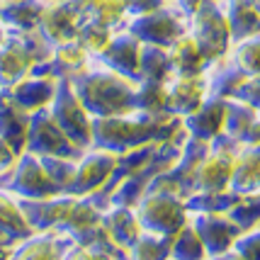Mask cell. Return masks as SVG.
<instances>
[{
  "label": "cell",
  "mask_w": 260,
  "mask_h": 260,
  "mask_svg": "<svg viewBox=\"0 0 260 260\" xmlns=\"http://www.w3.org/2000/svg\"><path fill=\"white\" fill-rule=\"evenodd\" d=\"M58 80L49 78V76H39V73H29L22 80H17L15 85L0 90L3 98H8L12 105H17L20 110H24L27 114H34L39 110H46L54 95H56Z\"/></svg>",
  "instance_id": "4"
},
{
  "label": "cell",
  "mask_w": 260,
  "mask_h": 260,
  "mask_svg": "<svg viewBox=\"0 0 260 260\" xmlns=\"http://www.w3.org/2000/svg\"><path fill=\"white\" fill-rule=\"evenodd\" d=\"M58 241L61 238L49 231H42L39 236L29 234L27 238H22V243L15 248V253H10L8 260H63L66 250L61 248Z\"/></svg>",
  "instance_id": "8"
},
{
  "label": "cell",
  "mask_w": 260,
  "mask_h": 260,
  "mask_svg": "<svg viewBox=\"0 0 260 260\" xmlns=\"http://www.w3.org/2000/svg\"><path fill=\"white\" fill-rule=\"evenodd\" d=\"M17 156H20V153H17V151H15V148H12L3 136H0V175H3V173H8V170L15 166Z\"/></svg>",
  "instance_id": "9"
},
{
  "label": "cell",
  "mask_w": 260,
  "mask_h": 260,
  "mask_svg": "<svg viewBox=\"0 0 260 260\" xmlns=\"http://www.w3.org/2000/svg\"><path fill=\"white\" fill-rule=\"evenodd\" d=\"M253 3H255V5H260V0H253Z\"/></svg>",
  "instance_id": "11"
},
{
  "label": "cell",
  "mask_w": 260,
  "mask_h": 260,
  "mask_svg": "<svg viewBox=\"0 0 260 260\" xmlns=\"http://www.w3.org/2000/svg\"><path fill=\"white\" fill-rule=\"evenodd\" d=\"M49 112L54 114V119L58 126L66 132V136L80 148L88 151L92 141V117L90 112L83 107V102L78 100V95L73 90L71 80H58L56 95L49 105Z\"/></svg>",
  "instance_id": "1"
},
{
  "label": "cell",
  "mask_w": 260,
  "mask_h": 260,
  "mask_svg": "<svg viewBox=\"0 0 260 260\" xmlns=\"http://www.w3.org/2000/svg\"><path fill=\"white\" fill-rule=\"evenodd\" d=\"M24 151H29L34 156H66V158H78L83 153L58 126L49 107L29 114V132H27Z\"/></svg>",
  "instance_id": "2"
},
{
  "label": "cell",
  "mask_w": 260,
  "mask_h": 260,
  "mask_svg": "<svg viewBox=\"0 0 260 260\" xmlns=\"http://www.w3.org/2000/svg\"><path fill=\"white\" fill-rule=\"evenodd\" d=\"M44 0H0V20L8 32H29L39 27Z\"/></svg>",
  "instance_id": "6"
},
{
  "label": "cell",
  "mask_w": 260,
  "mask_h": 260,
  "mask_svg": "<svg viewBox=\"0 0 260 260\" xmlns=\"http://www.w3.org/2000/svg\"><path fill=\"white\" fill-rule=\"evenodd\" d=\"M29 132V114L12 105L8 98L0 95V136L10 144L17 153H24Z\"/></svg>",
  "instance_id": "7"
},
{
  "label": "cell",
  "mask_w": 260,
  "mask_h": 260,
  "mask_svg": "<svg viewBox=\"0 0 260 260\" xmlns=\"http://www.w3.org/2000/svg\"><path fill=\"white\" fill-rule=\"evenodd\" d=\"M46 3H49V0H46Z\"/></svg>",
  "instance_id": "12"
},
{
  "label": "cell",
  "mask_w": 260,
  "mask_h": 260,
  "mask_svg": "<svg viewBox=\"0 0 260 260\" xmlns=\"http://www.w3.org/2000/svg\"><path fill=\"white\" fill-rule=\"evenodd\" d=\"M32 68V56L24 51L20 39L12 32H8L5 42L0 44V90H5V88L15 85L17 80H22L24 76H29Z\"/></svg>",
  "instance_id": "5"
},
{
  "label": "cell",
  "mask_w": 260,
  "mask_h": 260,
  "mask_svg": "<svg viewBox=\"0 0 260 260\" xmlns=\"http://www.w3.org/2000/svg\"><path fill=\"white\" fill-rule=\"evenodd\" d=\"M83 24L78 0H44V12L39 20V32L46 37L51 46L76 42L78 29Z\"/></svg>",
  "instance_id": "3"
},
{
  "label": "cell",
  "mask_w": 260,
  "mask_h": 260,
  "mask_svg": "<svg viewBox=\"0 0 260 260\" xmlns=\"http://www.w3.org/2000/svg\"><path fill=\"white\" fill-rule=\"evenodd\" d=\"M5 37H8V27L3 24V20H0V44L5 42Z\"/></svg>",
  "instance_id": "10"
}]
</instances>
